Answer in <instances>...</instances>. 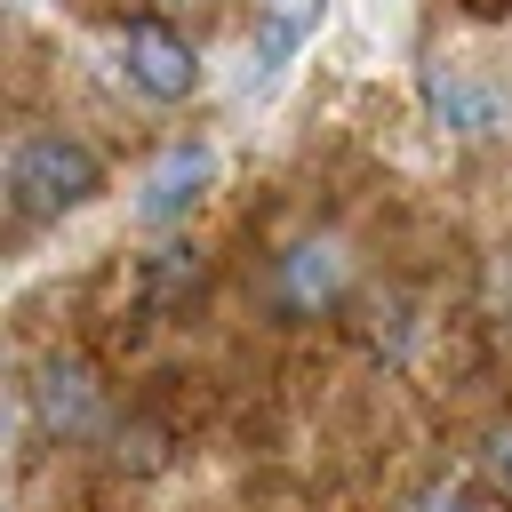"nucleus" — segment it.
I'll return each instance as SVG.
<instances>
[{
  "instance_id": "nucleus-5",
  "label": "nucleus",
  "mask_w": 512,
  "mask_h": 512,
  "mask_svg": "<svg viewBox=\"0 0 512 512\" xmlns=\"http://www.w3.org/2000/svg\"><path fill=\"white\" fill-rule=\"evenodd\" d=\"M208 184H216V152H208V144H176V152L152 160V176H144V192H136V216H144V224H176V216L200 208Z\"/></svg>"
},
{
  "instance_id": "nucleus-4",
  "label": "nucleus",
  "mask_w": 512,
  "mask_h": 512,
  "mask_svg": "<svg viewBox=\"0 0 512 512\" xmlns=\"http://www.w3.org/2000/svg\"><path fill=\"white\" fill-rule=\"evenodd\" d=\"M120 72H128V88L152 96V104H184V96L200 88V56H192V40H184L168 16H128V24H120Z\"/></svg>"
},
{
  "instance_id": "nucleus-6",
  "label": "nucleus",
  "mask_w": 512,
  "mask_h": 512,
  "mask_svg": "<svg viewBox=\"0 0 512 512\" xmlns=\"http://www.w3.org/2000/svg\"><path fill=\"white\" fill-rule=\"evenodd\" d=\"M328 0H256V40H248V80H272L312 32H320Z\"/></svg>"
},
{
  "instance_id": "nucleus-9",
  "label": "nucleus",
  "mask_w": 512,
  "mask_h": 512,
  "mask_svg": "<svg viewBox=\"0 0 512 512\" xmlns=\"http://www.w3.org/2000/svg\"><path fill=\"white\" fill-rule=\"evenodd\" d=\"M472 472H480V488L512 512V416H496L488 432H480V448H472Z\"/></svg>"
},
{
  "instance_id": "nucleus-10",
  "label": "nucleus",
  "mask_w": 512,
  "mask_h": 512,
  "mask_svg": "<svg viewBox=\"0 0 512 512\" xmlns=\"http://www.w3.org/2000/svg\"><path fill=\"white\" fill-rule=\"evenodd\" d=\"M416 512H504L488 488H464V480H440V488H424L416 496Z\"/></svg>"
},
{
  "instance_id": "nucleus-7",
  "label": "nucleus",
  "mask_w": 512,
  "mask_h": 512,
  "mask_svg": "<svg viewBox=\"0 0 512 512\" xmlns=\"http://www.w3.org/2000/svg\"><path fill=\"white\" fill-rule=\"evenodd\" d=\"M200 296H208V264H200V248H160V256H144V272H136V304H144L152 320H184Z\"/></svg>"
},
{
  "instance_id": "nucleus-8",
  "label": "nucleus",
  "mask_w": 512,
  "mask_h": 512,
  "mask_svg": "<svg viewBox=\"0 0 512 512\" xmlns=\"http://www.w3.org/2000/svg\"><path fill=\"white\" fill-rule=\"evenodd\" d=\"M424 104H432V120L456 128V136H488V128H496V96H488L456 56L424 64Z\"/></svg>"
},
{
  "instance_id": "nucleus-1",
  "label": "nucleus",
  "mask_w": 512,
  "mask_h": 512,
  "mask_svg": "<svg viewBox=\"0 0 512 512\" xmlns=\"http://www.w3.org/2000/svg\"><path fill=\"white\" fill-rule=\"evenodd\" d=\"M104 192V160L64 136V128H32L8 144V216L16 224H48V216H72Z\"/></svg>"
},
{
  "instance_id": "nucleus-12",
  "label": "nucleus",
  "mask_w": 512,
  "mask_h": 512,
  "mask_svg": "<svg viewBox=\"0 0 512 512\" xmlns=\"http://www.w3.org/2000/svg\"><path fill=\"white\" fill-rule=\"evenodd\" d=\"M456 8H464L472 24H504V16H512V0H456Z\"/></svg>"
},
{
  "instance_id": "nucleus-3",
  "label": "nucleus",
  "mask_w": 512,
  "mask_h": 512,
  "mask_svg": "<svg viewBox=\"0 0 512 512\" xmlns=\"http://www.w3.org/2000/svg\"><path fill=\"white\" fill-rule=\"evenodd\" d=\"M352 296V248L336 232H296L272 248L264 264V304L280 320H328L336 304Z\"/></svg>"
},
{
  "instance_id": "nucleus-2",
  "label": "nucleus",
  "mask_w": 512,
  "mask_h": 512,
  "mask_svg": "<svg viewBox=\"0 0 512 512\" xmlns=\"http://www.w3.org/2000/svg\"><path fill=\"white\" fill-rule=\"evenodd\" d=\"M24 416H32L40 440L80 448V440H96V432L112 424V400H104V376H96L80 352L56 344V352H40L32 376H24Z\"/></svg>"
},
{
  "instance_id": "nucleus-11",
  "label": "nucleus",
  "mask_w": 512,
  "mask_h": 512,
  "mask_svg": "<svg viewBox=\"0 0 512 512\" xmlns=\"http://www.w3.org/2000/svg\"><path fill=\"white\" fill-rule=\"evenodd\" d=\"M224 8H232V0H160V16H200V24L224 16Z\"/></svg>"
}]
</instances>
